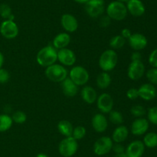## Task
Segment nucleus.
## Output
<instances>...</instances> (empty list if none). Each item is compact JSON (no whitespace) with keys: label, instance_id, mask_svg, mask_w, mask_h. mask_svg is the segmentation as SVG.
Segmentation results:
<instances>
[{"label":"nucleus","instance_id":"f257e3e1","mask_svg":"<svg viewBox=\"0 0 157 157\" xmlns=\"http://www.w3.org/2000/svg\"><path fill=\"white\" fill-rule=\"evenodd\" d=\"M58 60V50L53 46H47L40 49L36 55V61L39 66L48 67Z\"/></svg>","mask_w":157,"mask_h":157},{"label":"nucleus","instance_id":"f03ea898","mask_svg":"<svg viewBox=\"0 0 157 157\" xmlns=\"http://www.w3.org/2000/svg\"><path fill=\"white\" fill-rule=\"evenodd\" d=\"M105 12L110 19L115 21H122L125 19L128 14L125 3L120 2L116 0L110 2L107 5Z\"/></svg>","mask_w":157,"mask_h":157},{"label":"nucleus","instance_id":"7ed1b4c3","mask_svg":"<svg viewBox=\"0 0 157 157\" xmlns=\"http://www.w3.org/2000/svg\"><path fill=\"white\" fill-rule=\"evenodd\" d=\"M118 62V55L116 51L109 49L102 52L99 58L98 64L104 72H110L115 69Z\"/></svg>","mask_w":157,"mask_h":157},{"label":"nucleus","instance_id":"20e7f679","mask_svg":"<svg viewBox=\"0 0 157 157\" xmlns=\"http://www.w3.org/2000/svg\"><path fill=\"white\" fill-rule=\"evenodd\" d=\"M44 74L48 79L54 83H61L68 75L67 69L60 64H53L46 67Z\"/></svg>","mask_w":157,"mask_h":157},{"label":"nucleus","instance_id":"39448f33","mask_svg":"<svg viewBox=\"0 0 157 157\" xmlns=\"http://www.w3.org/2000/svg\"><path fill=\"white\" fill-rule=\"evenodd\" d=\"M78 149V143L72 136L63 139L58 146V152L63 157H71Z\"/></svg>","mask_w":157,"mask_h":157},{"label":"nucleus","instance_id":"423d86ee","mask_svg":"<svg viewBox=\"0 0 157 157\" xmlns=\"http://www.w3.org/2000/svg\"><path fill=\"white\" fill-rule=\"evenodd\" d=\"M69 78L78 86H82L88 83L90 75L85 68L81 66H76L72 67L69 72Z\"/></svg>","mask_w":157,"mask_h":157},{"label":"nucleus","instance_id":"0eeeda50","mask_svg":"<svg viewBox=\"0 0 157 157\" xmlns=\"http://www.w3.org/2000/svg\"><path fill=\"white\" fill-rule=\"evenodd\" d=\"M84 9L90 18H100L105 12V2L104 0H89L85 4Z\"/></svg>","mask_w":157,"mask_h":157},{"label":"nucleus","instance_id":"6e6552de","mask_svg":"<svg viewBox=\"0 0 157 157\" xmlns=\"http://www.w3.org/2000/svg\"><path fill=\"white\" fill-rule=\"evenodd\" d=\"M113 142L109 136H102L98 139L93 146L94 152L97 155H104L112 150Z\"/></svg>","mask_w":157,"mask_h":157},{"label":"nucleus","instance_id":"1a4fd4ad","mask_svg":"<svg viewBox=\"0 0 157 157\" xmlns=\"http://www.w3.org/2000/svg\"><path fill=\"white\" fill-rule=\"evenodd\" d=\"M18 27L12 20H4L0 25V33L7 39H12L18 36Z\"/></svg>","mask_w":157,"mask_h":157},{"label":"nucleus","instance_id":"9d476101","mask_svg":"<svg viewBox=\"0 0 157 157\" xmlns=\"http://www.w3.org/2000/svg\"><path fill=\"white\" fill-rule=\"evenodd\" d=\"M145 73V66L142 61H131L127 69V75L133 81L139 80Z\"/></svg>","mask_w":157,"mask_h":157},{"label":"nucleus","instance_id":"9b49d317","mask_svg":"<svg viewBox=\"0 0 157 157\" xmlns=\"http://www.w3.org/2000/svg\"><path fill=\"white\" fill-rule=\"evenodd\" d=\"M97 106L100 112L103 114H107L113 110V99L109 93L104 92L101 94L97 99Z\"/></svg>","mask_w":157,"mask_h":157},{"label":"nucleus","instance_id":"f8f14e48","mask_svg":"<svg viewBox=\"0 0 157 157\" xmlns=\"http://www.w3.org/2000/svg\"><path fill=\"white\" fill-rule=\"evenodd\" d=\"M58 60L64 66H72L77 60L76 55L71 49L64 48L58 50Z\"/></svg>","mask_w":157,"mask_h":157},{"label":"nucleus","instance_id":"ddd939ff","mask_svg":"<svg viewBox=\"0 0 157 157\" xmlns=\"http://www.w3.org/2000/svg\"><path fill=\"white\" fill-rule=\"evenodd\" d=\"M61 24L63 29L67 32H75L78 29V21L76 17L69 13L62 15L61 18Z\"/></svg>","mask_w":157,"mask_h":157},{"label":"nucleus","instance_id":"4468645a","mask_svg":"<svg viewBox=\"0 0 157 157\" xmlns=\"http://www.w3.org/2000/svg\"><path fill=\"white\" fill-rule=\"evenodd\" d=\"M145 151L144 143L140 140L131 142L125 149V153L128 157H141Z\"/></svg>","mask_w":157,"mask_h":157},{"label":"nucleus","instance_id":"2eb2a0df","mask_svg":"<svg viewBox=\"0 0 157 157\" xmlns=\"http://www.w3.org/2000/svg\"><path fill=\"white\" fill-rule=\"evenodd\" d=\"M126 6L127 12L134 17L142 16L145 13V6L141 0H129Z\"/></svg>","mask_w":157,"mask_h":157},{"label":"nucleus","instance_id":"dca6fc26","mask_svg":"<svg viewBox=\"0 0 157 157\" xmlns=\"http://www.w3.org/2000/svg\"><path fill=\"white\" fill-rule=\"evenodd\" d=\"M91 125L95 132H104L108 127V120L103 113H97L92 117Z\"/></svg>","mask_w":157,"mask_h":157},{"label":"nucleus","instance_id":"f3484780","mask_svg":"<svg viewBox=\"0 0 157 157\" xmlns=\"http://www.w3.org/2000/svg\"><path fill=\"white\" fill-rule=\"evenodd\" d=\"M129 45L135 51H140L145 49L147 46V38L141 33L132 34L128 39Z\"/></svg>","mask_w":157,"mask_h":157},{"label":"nucleus","instance_id":"a211bd4d","mask_svg":"<svg viewBox=\"0 0 157 157\" xmlns=\"http://www.w3.org/2000/svg\"><path fill=\"white\" fill-rule=\"evenodd\" d=\"M149 129V121L143 117L137 118L133 122L131 125L132 134L134 135H142L147 132Z\"/></svg>","mask_w":157,"mask_h":157},{"label":"nucleus","instance_id":"6ab92c4d","mask_svg":"<svg viewBox=\"0 0 157 157\" xmlns=\"http://www.w3.org/2000/svg\"><path fill=\"white\" fill-rule=\"evenodd\" d=\"M139 97L146 101L153 99L156 96V89L151 83H145L138 89Z\"/></svg>","mask_w":157,"mask_h":157},{"label":"nucleus","instance_id":"aec40b11","mask_svg":"<svg viewBox=\"0 0 157 157\" xmlns=\"http://www.w3.org/2000/svg\"><path fill=\"white\" fill-rule=\"evenodd\" d=\"M61 83L62 92L65 96L71 98V97H75L78 94V86L69 77H67Z\"/></svg>","mask_w":157,"mask_h":157},{"label":"nucleus","instance_id":"412c9836","mask_svg":"<svg viewBox=\"0 0 157 157\" xmlns=\"http://www.w3.org/2000/svg\"><path fill=\"white\" fill-rule=\"evenodd\" d=\"M71 42V36L67 32H61L55 35L52 41V46L57 50L67 48Z\"/></svg>","mask_w":157,"mask_h":157},{"label":"nucleus","instance_id":"4be33fe9","mask_svg":"<svg viewBox=\"0 0 157 157\" xmlns=\"http://www.w3.org/2000/svg\"><path fill=\"white\" fill-rule=\"evenodd\" d=\"M81 98L83 101L87 104L91 105L97 101L98 93L94 88L90 86H84L81 92Z\"/></svg>","mask_w":157,"mask_h":157},{"label":"nucleus","instance_id":"5701e85b","mask_svg":"<svg viewBox=\"0 0 157 157\" xmlns=\"http://www.w3.org/2000/svg\"><path fill=\"white\" fill-rule=\"evenodd\" d=\"M129 135V130L127 126L120 125L113 130L112 134V140L116 143H122L125 141Z\"/></svg>","mask_w":157,"mask_h":157},{"label":"nucleus","instance_id":"b1692460","mask_svg":"<svg viewBox=\"0 0 157 157\" xmlns=\"http://www.w3.org/2000/svg\"><path fill=\"white\" fill-rule=\"evenodd\" d=\"M57 128H58V132L64 137H69L72 135L74 127L72 123L68 120L63 119L59 121L57 125Z\"/></svg>","mask_w":157,"mask_h":157},{"label":"nucleus","instance_id":"393cba45","mask_svg":"<svg viewBox=\"0 0 157 157\" xmlns=\"http://www.w3.org/2000/svg\"><path fill=\"white\" fill-rule=\"evenodd\" d=\"M97 86L101 89H106L110 86L111 83V76L107 72H104L99 74L96 78Z\"/></svg>","mask_w":157,"mask_h":157},{"label":"nucleus","instance_id":"a878e982","mask_svg":"<svg viewBox=\"0 0 157 157\" xmlns=\"http://www.w3.org/2000/svg\"><path fill=\"white\" fill-rule=\"evenodd\" d=\"M13 121L10 115L7 114L0 115V132H6L12 127Z\"/></svg>","mask_w":157,"mask_h":157},{"label":"nucleus","instance_id":"bb28decb","mask_svg":"<svg viewBox=\"0 0 157 157\" xmlns=\"http://www.w3.org/2000/svg\"><path fill=\"white\" fill-rule=\"evenodd\" d=\"M125 44L126 39L124 37L121 36V35H114V36L110 38V42H109V45H110V48L113 50L122 49Z\"/></svg>","mask_w":157,"mask_h":157},{"label":"nucleus","instance_id":"cd10ccee","mask_svg":"<svg viewBox=\"0 0 157 157\" xmlns=\"http://www.w3.org/2000/svg\"><path fill=\"white\" fill-rule=\"evenodd\" d=\"M144 144L147 147L153 149L157 146V133L156 132H148L144 138Z\"/></svg>","mask_w":157,"mask_h":157},{"label":"nucleus","instance_id":"c85d7f7f","mask_svg":"<svg viewBox=\"0 0 157 157\" xmlns=\"http://www.w3.org/2000/svg\"><path fill=\"white\" fill-rule=\"evenodd\" d=\"M0 16L4 18L5 20L9 19L14 21L15 19V16L12 14V9L9 5L6 4V3H2L0 5Z\"/></svg>","mask_w":157,"mask_h":157},{"label":"nucleus","instance_id":"c756f323","mask_svg":"<svg viewBox=\"0 0 157 157\" xmlns=\"http://www.w3.org/2000/svg\"><path fill=\"white\" fill-rule=\"evenodd\" d=\"M109 120L113 124L120 126L124 123V116L119 111L112 110L109 112Z\"/></svg>","mask_w":157,"mask_h":157},{"label":"nucleus","instance_id":"7c9ffc66","mask_svg":"<svg viewBox=\"0 0 157 157\" xmlns=\"http://www.w3.org/2000/svg\"><path fill=\"white\" fill-rule=\"evenodd\" d=\"M13 123L17 124H23L27 120V115L23 111H16L12 114V116Z\"/></svg>","mask_w":157,"mask_h":157},{"label":"nucleus","instance_id":"2f4dec72","mask_svg":"<svg viewBox=\"0 0 157 157\" xmlns=\"http://www.w3.org/2000/svg\"><path fill=\"white\" fill-rule=\"evenodd\" d=\"M86 129L83 126H78L75 128H74L73 132H72V135L74 139L78 141V140H81L84 138L86 135Z\"/></svg>","mask_w":157,"mask_h":157},{"label":"nucleus","instance_id":"473e14b6","mask_svg":"<svg viewBox=\"0 0 157 157\" xmlns=\"http://www.w3.org/2000/svg\"><path fill=\"white\" fill-rule=\"evenodd\" d=\"M130 113L136 118H141L146 114L145 108L140 105H135L130 109Z\"/></svg>","mask_w":157,"mask_h":157},{"label":"nucleus","instance_id":"72a5a7b5","mask_svg":"<svg viewBox=\"0 0 157 157\" xmlns=\"http://www.w3.org/2000/svg\"><path fill=\"white\" fill-rule=\"evenodd\" d=\"M147 78L152 85H157V68H152L147 72Z\"/></svg>","mask_w":157,"mask_h":157},{"label":"nucleus","instance_id":"f704fd0d","mask_svg":"<svg viewBox=\"0 0 157 157\" xmlns=\"http://www.w3.org/2000/svg\"><path fill=\"white\" fill-rule=\"evenodd\" d=\"M147 117L150 123L154 125H157V106H154L149 109Z\"/></svg>","mask_w":157,"mask_h":157},{"label":"nucleus","instance_id":"c9c22d12","mask_svg":"<svg viewBox=\"0 0 157 157\" xmlns=\"http://www.w3.org/2000/svg\"><path fill=\"white\" fill-rule=\"evenodd\" d=\"M9 78H10V74L9 71L1 68L0 69V83L4 84V83H8Z\"/></svg>","mask_w":157,"mask_h":157},{"label":"nucleus","instance_id":"e433bc0d","mask_svg":"<svg viewBox=\"0 0 157 157\" xmlns=\"http://www.w3.org/2000/svg\"><path fill=\"white\" fill-rule=\"evenodd\" d=\"M111 23V19L108 15H101L99 19V25L101 28H107Z\"/></svg>","mask_w":157,"mask_h":157},{"label":"nucleus","instance_id":"4c0bfd02","mask_svg":"<svg viewBox=\"0 0 157 157\" xmlns=\"http://www.w3.org/2000/svg\"><path fill=\"white\" fill-rule=\"evenodd\" d=\"M127 96L129 99L135 100L139 97V93H138V89L136 88H130L127 90Z\"/></svg>","mask_w":157,"mask_h":157},{"label":"nucleus","instance_id":"58836bf2","mask_svg":"<svg viewBox=\"0 0 157 157\" xmlns=\"http://www.w3.org/2000/svg\"><path fill=\"white\" fill-rule=\"evenodd\" d=\"M149 63L153 68H157V49H154L149 56Z\"/></svg>","mask_w":157,"mask_h":157},{"label":"nucleus","instance_id":"ea45409f","mask_svg":"<svg viewBox=\"0 0 157 157\" xmlns=\"http://www.w3.org/2000/svg\"><path fill=\"white\" fill-rule=\"evenodd\" d=\"M125 148L123 146L121 143H116L115 144L113 143V146H112V150L114 152L115 154L118 153H123V152H125Z\"/></svg>","mask_w":157,"mask_h":157},{"label":"nucleus","instance_id":"a19ab883","mask_svg":"<svg viewBox=\"0 0 157 157\" xmlns=\"http://www.w3.org/2000/svg\"><path fill=\"white\" fill-rule=\"evenodd\" d=\"M121 35L122 37H124V38L127 40V39H129L130 37L131 36L132 32L129 29H127V28H124V29H123L122 31H121Z\"/></svg>","mask_w":157,"mask_h":157},{"label":"nucleus","instance_id":"79ce46f5","mask_svg":"<svg viewBox=\"0 0 157 157\" xmlns=\"http://www.w3.org/2000/svg\"><path fill=\"white\" fill-rule=\"evenodd\" d=\"M142 59V55L140 53L139 51L133 52L131 55V61H141Z\"/></svg>","mask_w":157,"mask_h":157},{"label":"nucleus","instance_id":"37998d69","mask_svg":"<svg viewBox=\"0 0 157 157\" xmlns=\"http://www.w3.org/2000/svg\"><path fill=\"white\" fill-rule=\"evenodd\" d=\"M3 64H4V55L0 52V69L2 67Z\"/></svg>","mask_w":157,"mask_h":157},{"label":"nucleus","instance_id":"c03bdc74","mask_svg":"<svg viewBox=\"0 0 157 157\" xmlns=\"http://www.w3.org/2000/svg\"><path fill=\"white\" fill-rule=\"evenodd\" d=\"M113 157H128L127 155V154L125 152H123V153H118V154H115Z\"/></svg>","mask_w":157,"mask_h":157},{"label":"nucleus","instance_id":"a18cd8bd","mask_svg":"<svg viewBox=\"0 0 157 157\" xmlns=\"http://www.w3.org/2000/svg\"><path fill=\"white\" fill-rule=\"evenodd\" d=\"M74 1H75V2H77V3H79V4H84V5H85L86 3H87V2L89 1V0H74Z\"/></svg>","mask_w":157,"mask_h":157},{"label":"nucleus","instance_id":"49530a36","mask_svg":"<svg viewBox=\"0 0 157 157\" xmlns=\"http://www.w3.org/2000/svg\"><path fill=\"white\" fill-rule=\"evenodd\" d=\"M36 157H49V156L44 153H38V155H36Z\"/></svg>","mask_w":157,"mask_h":157},{"label":"nucleus","instance_id":"de8ad7c7","mask_svg":"<svg viewBox=\"0 0 157 157\" xmlns=\"http://www.w3.org/2000/svg\"><path fill=\"white\" fill-rule=\"evenodd\" d=\"M116 1L120 2H123V3H127L129 0H116Z\"/></svg>","mask_w":157,"mask_h":157},{"label":"nucleus","instance_id":"09e8293b","mask_svg":"<svg viewBox=\"0 0 157 157\" xmlns=\"http://www.w3.org/2000/svg\"><path fill=\"white\" fill-rule=\"evenodd\" d=\"M156 95H157V91H156Z\"/></svg>","mask_w":157,"mask_h":157}]
</instances>
